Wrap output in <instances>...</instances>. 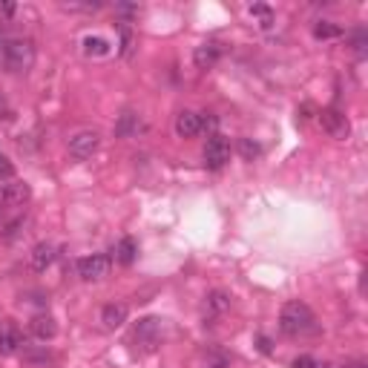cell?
Segmentation results:
<instances>
[{
	"instance_id": "obj_23",
	"label": "cell",
	"mask_w": 368,
	"mask_h": 368,
	"mask_svg": "<svg viewBox=\"0 0 368 368\" xmlns=\"http://www.w3.org/2000/svg\"><path fill=\"white\" fill-rule=\"evenodd\" d=\"M290 368H334V365H331V362H319V360L308 357V354H300V357H293Z\"/></svg>"
},
{
	"instance_id": "obj_15",
	"label": "cell",
	"mask_w": 368,
	"mask_h": 368,
	"mask_svg": "<svg viewBox=\"0 0 368 368\" xmlns=\"http://www.w3.org/2000/svg\"><path fill=\"white\" fill-rule=\"evenodd\" d=\"M219 55H222L219 44H202V47H196V52H193V63H196L199 69H210V66L219 61Z\"/></svg>"
},
{
	"instance_id": "obj_1",
	"label": "cell",
	"mask_w": 368,
	"mask_h": 368,
	"mask_svg": "<svg viewBox=\"0 0 368 368\" xmlns=\"http://www.w3.org/2000/svg\"><path fill=\"white\" fill-rule=\"evenodd\" d=\"M279 331L285 337H305V334H314L317 331V317L314 311L300 302V300H290L282 305V314H279Z\"/></svg>"
},
{
	"instance_id": "obj_11",
	"label": "cell",
	"mask_w": 368,
	"mask_h": 368,
	"mask_svg": "<svg viewBox=\"0 0 368 368\" xmlns=\"http://www.w3.org/2000/svg\"><path fill=\"white\" fill-rule=\"evenodd\" d=\"M202 133V116L193 113V109H184V113L176 116V135L178 138H193Z\"/></svg>"
},
{
	"instance_id": "obj_4",
	"label": "cell",
	"mask_w": 368,
	"mask_h": 368,
	"mask_svg": "<svg viewBox=\"0 0 368 368\" xmlns=\"http://www.w3.org/2000/svg\"><path fill=\"white\" fill-rule=\"evenodd\" d=\"M133 340L144 348V351H153L161 340V319L159 317H144L138 319V325L133 328Z\"/></svg>"
},
{
	"instance_id": "obj_26",
	"label": "cell",
	"mask_w": 368,
	"mask_h": 368,
	"mask_svg": "<svg viewBox=\"0 0 368 368\" xmlns=\"http://www.w3.org/2000/svg\"><path fill=\"white\" fill-rule=\"evenodd\" d=\"M118 32H121V55H130V49H133V32H130L127 20L118 23Z\"/></svg>"
},
{
	"instance_id": "obj_7",
	"label": "cell",
	"mask_w": 368,
	"mask_h": 368,
	"mask_svg": "<svg viewBox=\"0 0 368 368\" xmlns=\"http://www.w3.org/2000/svg\"><path fill=\"white\" fill-rule=\"evenodd\" d=\"M319 124H322V130L331 135V138H348L351 135V124H348V118L340 113V109H334V106H331V109H322V113H319Z\"/></svg>"
},
{
	"instance_id": "obj_10",
	"label": "cell",
	"mask_w": 368,
	"mask_h": 368,
	"mask_svg": "<svg viewBox=\"0 0 368 368\" xmlns=\"http://www.w3.org/2000/svg\"><path fill=\"white\" fill-rule=\"evenodd\" d=\"M29 331H32V337H35V340L49 343V340H55V334H58V322H55L49 314H38V317H32Z\"/></svg>"
},
{
	"instance_id": "obj_21",
	"label": "cell",
	"mask_w": 368,
	"mask_h": 368,
	"mask_svg": "<svg viewBox=\"0 0 368 368\" xmlns=\"http://www.w3.org/2000/svg\"><path fill=\"white\" fill-rule=\"evenodd\" d=\"M239 153H242L247 161H253V159H259V156H262V147L256 144L253 138H242V141H239Z\"/></svg>"
},
{
	"instance_id": "obj_3",
	"label": "cell",
	"mask_w": 368,
	"mask_h": 368,
	"mask_svg": "<svg viewBox=\"0 0 368 368\" xmlns=\"http://www.w3.org/2000/svg\"><path fill=\"white\" fill-rule=\"evenodd\" d=\"M98 147H101V133L98 130H81V133H75L69 138V156L84 161V159L95 156Z\"/></svg>"
},
{
	"instance_id": "obj_12",
	"label": "cell",
	"mask_w": 368,
	"mask_h": 368,
	"mask_svg": "<svg viewBox=\"0 0 368 368\" xmlns=\"http://www.w3.org/2000/svg\"><path fill=\"white\" fill-rule=\"evenodd\" d=\"M127 317H130V308H127L124 302H109V305H104V311H101V322H104V328H109V331L121 328V325L127 322Z\"/></svg>"
},
{
	"instance_id": "obj_5",
	"label": "cell",
	"mask_w": 368,
	"mask_h": 368,
	"mask_svg": "<svg viewBox=\"0 0 368 368\" xmlns=\"http://www.w3.org/2000/svg\"><path fill=\"white\" fill-rule=\"evenodd\" d=\"M231 161V141L225 135H210L204 144V164L207 170H222Z\"/></svg>"
},
{
	"instance_id": "obj_25",
	"label": "cell",
	"mask_w": 368,
	"mask_h": 368,
	"mask_svg": "<svg viewBox=\"0 0 368 368\" xmlns=\"http://www.w3.org/2000/svg\"><path fill=\"white\" fill-rule=\"evenodd\" d=\"M15 178V164L0 153V184H6V181H12Z\"/></svg>"
},
{
	"instance_id": "obj_2",
	"label": "cell",
	"mask_w": 368,
	"mask_h": 368,
	"mask_svg": "<svg viewBox=\"0 0 368 368\" xmlns=\"http://www.w3.org/2000/svg\"><path fill=\"white\" fill-rule=\"evenodd\" d=\"M0 63H4L6 72H12V75H26V72L35 66L32 41H23V38L0 41Z\"/></svg>"
},
{
	"instance_id": "obj_9",
	"label": "cell",
	"mask_w": 368,
	"mask_h": 368,
	"mask_svg": "<svg viewBox=\"0 0 368 368\" xmlns=\"http://www.w3.org/2000/svg\"><path fill=\"white\" fill-rule=\"evenodd\" d=\"M55 259H58V247L49 245V242H41V245H35L32 253H29V268L35 274H44L47 268H52Z\"/></svg>"
},
{
	"instance_id": "obj_20",
	"label": "cell",
	"mask_w": 368,
	"mask_h": 368,
	"mask_svg": "<svg viewBox=\"0 0 368 368\" xmlns=\"http://www.w3.org/2000/svg\"><path fill=\"white\" fill-rule=\"evenodd\" d=\"M247 12H250V18H259V26H262V29H271V26H274V12H271V6L253 4Z\"/></svg>"
},
{
	"instance_id": "obj_32",
	"label": "cell",
	"mask_w": 368,
	"mask_h": 368,
	"mask_svg": "<svg viewBox=\"0 0 368 368\" xmlns=\"http://www.w3.org/2000/svg\"><path fill=\"white\" fill-rule=\"evenodd\" d=\"M0 216H4V207H0Z\"/></svg>"
},
{
	"instance_id": "obj_29",
	"label": "cell",
	"mask_w": 368,
	"mask_h": 368,
	"mask_svg": "<svg viewBox=\"0 0 368 368\" xmlns=\"http://www.w3.org/2000/svg\"><path fill=\"white\" fill-rule=\"evenodd\" d=\"M0 118H4V121H9V118H12V106L6 104V98H4V95H0Z\"/></svg>"
},
{
	"instance_id": "obj_28",
	"label": "cell",
	"mask_w": 368,
	"mask_h": 368,
	"mask_svg": "<svg viewBox=\"0 0 368 368\" xmlns=\"http://www.w3.org/2000/svg\"><path fill=\"white\" fill-rule=\"evenodd\" d=\"M26 360H29L32 365H49V362H52V357H49L47 351H41V354H26Z\"/></svg>"
},
{
	"instance_id": "obj_30",
	"label": "cell",
	"mask_w": 368,
	"mask_h": 368,
	"mask_svg": "<svg viewBox=\"0 0 368 368\" xmlns=\"http://www.w3.org/2000/svg\"><path fill=\"white\" fill-rule=\"evenodd\" d=\"M0 15H4V18L15 15V4H0Z\"/></svg>"
},
{
	"instance_id": "obj_19",
	"label": "cell",
	"mask_w": 368,
	"mask_h": 368,
	"mask_svg": "<svg viewBox=\"0 0 368 368\" xmlns=\"http://www.w3.org/2000/svg\"><path fill=\"white\" fill-rule=\"evenodd\" d=\"M314 35H317L319 41H328V38H340L343 29H340V26H334L331 20H319V23L314 26Z\"/></svg>"
},
{
	"instance_id": "obj_22",
	"label": "cell",
	"mask_w": 368,
	"mask_h": 368,
	"mask_svg": "<svg viewBox=\"0 0 368 368\" xmlns=\"http://www.w3.org/2000/svg\"><path fill=\"white\" fill-rule=\"evenodd\" d=\"M365 47H368V32L360 26V29H354V35H351V49H354L360 58H365Z\"/></svg>"
},
{
	"instance_id": "obj_13",
	"label": "cell",
	"mask_w": 368,
	"mask_h": 368,
	"mask_svg": "<svg viewBox=\"0 0 368 368\" xmlns=\"http://www.w3.org/2000/svg\"><path fill=\"white\" fill-rule=\"evenodd\" d=\"M20 348V331L12 322H0V354L9 357Z\"/></svg>"
},
{
	"instance_id": "obj_17",
	"label": "cell",
	"mask_w": 368,
	"mask_h": 368,
	"mask_svg": "<svg viewBox=\"0 0 368 368\" xmlns=\"http://www.w3.org/2000/svg\"><path fill=\"white\" fill-rule=\"evenodd\" d=\"M138 127H141L138 116H135V113H124V116L118 118V124H116V135H118V138H130V135L138 133Z\"/></svg>"
},
{
	"instance_id": "obj_6",
	"label": "cell",
	"mask_w": 368,
	"mask_h": 368,
	"mask_svg": "<svg viewBox=\"0 0 368 368\" xmlns=\"http://www.w3.org/2000/svg\"><path fill=\"white\" fill-rule=\"evenodd\" d=\"M106 274H109V259L104 253H92V256L78 259V276L84 282H101Z\"/></svg>"
},
{
	"instance_id": "obj_8",
	"label": "cell",
	"mask_w": 368,
	"mask_h": 368,
	"mask_svg": "<svg viewBox=\"0 0 368 368\" xmlns=\"http://www.w3.org/2000/svg\"><path fill=\"white\" fill-rule=\"evenodd\" d=\"M32 199V188L26 181H6L4 188H0V204L4 207H23L26 202Z\"/></svg>"
},
{
	"instance_id": "obj_31",
	"label": "cell",
	"mask_w": 368,
	"mask_h": 368,
	"mask_svg": "<svg viewBox=\"0 0 368 368\" xmlns=\"http://www.w3.org/2000/svg\"><path fill=\"white\" fill-rule=\"evenodd\" d=\"M213 368H225V362H219V365H213Z\"/></svg>"
},
{
	"instance_id": "obj_24",
	"label": "cell",
	"mask_w": 368,
	"mask_h": 368,
	"mask_svg": "<svg viewBox=\"0 0 368 368\" xmlns=\"http://www.w3.org/2000/svg\"><path fill=\"white\" fill-rule=\"evenodd\" d=\"M23 228H26V219H23V216H18L15 222H9V225H6V231H4V239H6V242H12L15 236H20V233H23Z\"/></svg>"
},
{
	"instance_id": "obj_27",
	"label": "cell",
	"mask_w": 368,
	"mask_h": 368,
	"mask_svg": "<svg viewBox=\"0 0 368 368\" xmlns=\"http://www.w3.org/2000/svg\"><path fill=\"white\" fill-rule=\"evenodd\" d=\"M104 4H61L63 12H98Z\"/></svg>"
},
{
	"instance_id": "obj_14",
	"label": "cell",
	"mask_w": 368,
	"mask_h": 368,
	"mask_svg": "<svg viewBox=\"0 0 368 368\" xmlns=\"http://www.w3.org/2000/svg\"><path fill=\"white\" fill-rule=\"evenodd\" d=\"M228 308H231V297H228V293L225 290H213L210 297H207V305H204V317L216 319V317H222Z\"/></svg>"
},
{
	"instance_id": "obj_16",
	"label": "cell",
	"mask_w": 368,
	"mask_h": 368,
	"mask_svg": "<svg viewBox=\"0 0 368 368\" xmlns=\"http://www.w3.org/2000/svg\"><path fill=\"white\" fill-rule=\"evenodd\" d=\"M81 47H84V55H90V58H104V55H109V41L101 38V35H87V38L81 41Z\"/></svg>"
},
{
	"instance_id": "obj_18",
	"label": "cell",
	"mask_w": 368,
	"mask_h": 368,
	"mask_svg": "<svg viewBox=\"0 0 368 368\" xmlns=\"http://www.w3.org/2000/svg\"><path fill=\"white\" fill-rule=\"evenodd\" d=\"M135 253H138V245H135V239L124 236V239L118 242V247H116V259H118L121 265H133V259H135Z\"/></svg>"
}]
</instances>
